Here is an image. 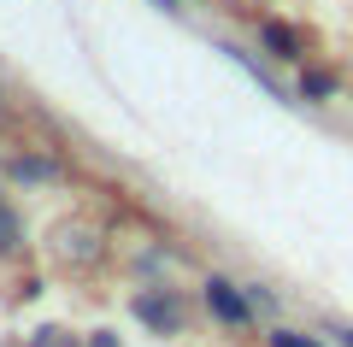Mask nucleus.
<instances>
[{"label": "nucleus", "instance_id": "obj_3", "mask_svg": "<svg viewBox=\"0 0 353 347\" xmlns=\"http://www.w3.org/2000/svg\"><path fill=\"white\" fill-rule=\"evenodd\" d=\"M253 36H259V48L277 65H312L306 59V36L294 24H283V18H253Z\"/></svg>", "mask_w": 353, "mask_h": 347}, {"label": "nucleus", "instance_id": "obj_8", "mask_svg": "<svg viewBox=\"0 0 353 347\" xmlns=\"http://www.w3.org/2000/svg\"><path fill=\"white\" fill-rule=\"evenodd\" d=\"M265 347H330V335L294 330V324H271V330H265Z\"/></svg>", "mask_w": 353, "mask_h": 347}, {"label": "nucleus", "instance_id": "obj_12", "mask_svg": "<svg viewBox=\"0 0 353 347\" xmlns=\"http://www.w3.org/2000/svg\"><path fill=\"white\" fill-rule=\"evenodd\" d=\"M88 347H124V341H118L112 330H94V341H88Z\"/></svg>", "mask_w": 353, "mask_h": 347}, {"label": "nucleus", "instance_id": "obj_6", "mask_svg": "<svg viewBox=\"0 0 353 347\" xmlns=\"http://www.w3.org/2000/svg\"><path fill=\"white\" fill-rule=\"evenodd\" d=\"M301 100H318V106H324V100H336L341 95V77L336 71H324V65H301Z\"/></svg>", "mask_w": 353, "mask_h": 347}, {"label": "nucleus", "instance_id": "obj_5", "mask_svg": "<svg viewBox=\"0 0 353 347\" xmlns=\"http://www.w3.org/2000/svg\"><path fill=\"white\" fill-rule=\"evenodd\" d=\"M53 253H59L65 265H101V259H106V241L94 236V230H83V224H77V230L65 224L59 241H53Z\"/></svg>", "mask_w": 353, "mask_h": 347}, {"label": "nucleus", "instance_id": "obj_9", "mask_svg": "<svg viewBox=\"0 0 353 347\" xmlns=\"http://www.w3.org/2000/svg\"><path fill=\"white\" fill-rule=\"evenodd\" d=\"M248 300H253V312H277V295L265 283H248Z\"/></svg>", "mask_w": 353, "mask_h": 347}, {"label": "nucleus", "instance_id": "obj_14", "mask_svg": "<svg viewBox=\"0 0 353 347\" xmlns=\"http://www.w3.org/2000/svg\"><path fill=\"white\" fill-rule=\"evenodd\" d=\"M0 124H6V100H0Z\"/></svg>", "mask_w": 353, "mask_h": 347}, {"label": "nucleus", "instance_id": "obj_10", "mask_svg": "<svg viewBox=\"0 0 353 347\" xmlns=\"http://www.w3.org/2000/svg\"><path fill=\"white\" fill-rule=\"evenodd\" d=\"M30 347H77V335H65V330H36V341Z\"/></svg>", "mask_w": 353, "mask_h": 347}, {"label": "nucleus", "instance_id": "obj_7", "mask_svg": "<svg viewBox=\"0 0 353 347\" xmlns=\"http://www.w3.org/2000/svg\"><path fill=\"white\" fill-rule=\"evenodd\" d=\"M24 253V218H18V206L6 195H0V259H18Z\"/></svg>", "mask_w": 353, "mask_h": 347}, {"label": "nucleus", "instance_id": "obj_2", "mask_svg": "<svg viewBox=\"0 0 353 347\" xmlns=\"http://www.w3.org/2000/svg\"><path fill=\"white\" fill-rule=\"evenodd\" d=\"M201 312L218 324V330H248L259 312H253V300H248V283H230L224 271H212V277H201Z\"/></svg>", "mask_w": 353, "mask_h": 347}, {"label": "nucleus", "instance_id": "obj_4", "mask_svg": "<svg viewBox=\"0 0 353 347\" xmlns=\"http://www.w3.org/2000/svg\"><path fill=\"white\" fill-rule=\"evenodd\" d=\"M0 171L12 177V183H24V188L65 183V159H53V153H41V148H24V153H12V159L0 165Z\"/></svg>", "mask_w": 353, "mask_h": 347}, {"label": "nucleus", "instance_id": "obj_11", "mask_svg": "<svg viewBox=\"0 0 353 347\" xmlns=\"http://www.w3.org/2000/svg\"><path fill=\"white\" fill-rule=\"evenodd\" d=\"M324 335H330L336 347H353V324H324Z\"/></svg>", "mask_w": 353, "mask_h": 347}, {"label": "nucleus", "instance_id": "obj_1", "mask_svg": "<svg viewBox=\"0 0 353 347\" xmlns=\"http://www.w3.org/2000/svg\"><path fill=\"white\" fill-rule=\"evenodd\" d=\"M130 318H136L148 335H183V330H189V318H194V306H189V295H183V288L148 283V288H136V295H130Z\"/></svg>", "mask_w": 353, "mask_h": 347}, {"label": "nucleus", "instance_id": "obj_13", "mask_svg": "<svg viewBox=\"0 0 353 347\" xmlns=\"http://www.w3.org/2000/svg\"><path fill=\"white\" fill-rule=\"evenodd\" d=\"M153 6H165V12H183V0H153Z\"/></svg>", "mask_w": 353, "mask_h": 347}]
</instances>
